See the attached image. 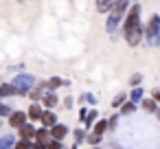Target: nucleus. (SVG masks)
<instances>
[{"mask_svg":"<svg viewBox=\"0 0 160 149\" xmlns=\"http://www.w3.org/2000/svg\"><path fill=\"white\" fill-rule=\"evenodd\" d=\"M145 42L149 46H160V16L153 13L149 18V22L145 24Z\"/></svg>","mask_w":160,"mask_h":149,"instance_id":"f257e3e1","label":"nucleus"},{"mask_svg":"<svg viewBox=\"0 0 160 149\" xmlns=\"http://www.w3.org/2000/svg\"><path fill=\"white\" fill-rule=\"evenodd\" d=\"M138 27H142V22H140V5L136 2V5L129 7V11H127V16L123 20L121 29H123V35H125V33H129V31H134Z\"/></svg>","mask_w":160,"mask_h":149,"instance_id":"f03ea898","label":"nucleus"},{"mask_svg":"<svg viewBox=\"0 0 160 149\" xmlns=\"http://www.w3.org/2000/svg\"><path fill=\"white\" fill-rule=\"evenodd\" d=\"M11 86L18 90V94H29L33 88H35V77L29 75V72H20L11 79Z\"/></svg>","mask_w":160,"mask_h":149,"instance_id":"7ed1b4c3","label":"nucleus"},{"mask_svg":"<svg viewBox=\"0 0 160 149\" xmlns=\"http://www.w3.org/2000/svg\"><path fill=\"white\" fill-rule=\"evenodd\" d=\"M123 37H125V42H127V46L136 48V46H138V44L145 40V27H138V29H134V31L125 33Z\"/></svg>","mask_w":160,"mask_h":149,"instance_id":"20e7f679","label":"nucleus"},{"mask_svg":"<svg viewBox=\"0 0 160 149\" xmlns=\"http://www.w3.org/2000/svg\"><path fill=\"white\" fill-rule=\"evenodd\" d=\"M129 7H132V0H114V5H112L110 13H114V16H118V18H123V20H125V16H127Z\"/></svg>","mask_w":160,"mask_h":149,"instance_id":"39448f33","label":"nucleus"},{"mask_svg":"<svg viewBox=\"0 0 160 149\" xmlns=\"http://www.w3.org/2000/svg\"><path fill=\"white\" fill-rule=\"evenodd\" d=\"M27 118H29L27 112H22V110H13V114L9 116V125H11V129H20L24 123H29Z\"/></svg>","mask_w":160,"mask_h":149,"instance_id":"423d86ee","label":"nucleus"},{"mask_svg":"<svg viewBox=\"0 0 160 149\" xmlns=\"http://www.w3.org/2000/svg\"><path fill=\"white\" fill-rule=\"evenodd\" d=\"M35 132L38 127H33V123H24L18 129V140H35Z\"/></svg>","mask_w":160,"mask_h":149,"instance_id":"0eeeda50","label":"nucleus"},{"mask_svg":"<svg viewBox=\"0 0 160 149\" xmlns=\"http://www.w3.org/2000/svg\"><path fill=\"white\" fill-rule=\"evenodd\" d=\"M42 114H44V107H42V103H31V105H29V110H27V116L31 118V123H35V121H42Z\"/></svg>","mask_w":160,"mask_h":149,"instance_id":"6e6552de","label":"nucleus"},{"mask_svg":"<svg viewBox=\"0 0 160 149\" xmlns=\"http://www.w3.org/2000/svg\"><path fill=\"white\" fill-rule=\"evenodd\" d=\"M68 134H70V129H68L64 123H57L55 127H51V138H53V140H64Z\"/></svg>","mask_w":160,"mask_h":149,"instance_id":"1a4fd4ad","label":"nucleus"},{"mask_svg":"<svg viewBox=\"0 0 160 149\" xmlns=\"http://www.w3.org/2000/svg\"><path fill=\"white\" fill-rule=\"evenodd\" d=\"M121 24H123V18H118V16H114V13H108V20H105V31H108V33H114Z\"/></svg>","mask_w":160,"mask_h":149,"instance_id":"9d476101","label":"nucleus"},{"mask_svg":"<svg viewBox=\"0 0 160 149\" xmlns=\"http://www.w3.org/2000/svg\"><path fill=\"white\" fill-rule=\"evenodd\" d=\"M42 127H46V129H51V127H55L57 125V114L55 112H51V110H44V114H42Z\"/></svg>","mask_w":160,"mask_h":149,"instance_id":"9b49d317","label":"nucleus"},{"mask_svg":"<svg viewBox=\"0 0 160 149\" xmlns=\"http://www.w3.org/2000/svg\"><path fill=\"white\" fill-rule=\"evenodd\" d=\"M57 103H59V99H57V94L51 92V90H48V92L44 94V99H42V107H44V110H53Z\"/></svg>","mask_w":160,"mask_h":149,"instance_id":"f8f14e48","label":"nucleus"},{"mask_svg":"<svg viewBox=\"0 0 160 149\" xmlns=\"http://www.w3.org/2000/svg\"><path fill=\"white\" fill-rule=\"evenodd\" d=\"M48 140H51V129H46V127H38V132H35V142L48 145Z\"/></svg>","mask_w":160,"mask_h":149,"instance_id":"ddd939ff","label":"nucleus"},{"mask_svg":"<svg viewBox=\"0 0 160 149\" xmlns=\"http://www.w3.org/2000/svg\"><path fill=\"white\" fill-rule=\"evenodd\" d=\"M140 105H142V110H145L147 114H156V112H158V107H160L151 97H149V99H142V103H140Z\"/></svg>","mask_w":160,"mask_h":149,"instance_id":"4468645a","label":"nucleus"},{"mask_svg":"<svg viewBox=\"0 0 160 149\" xmlns=\"http://www.w3.org/2000/svg\"><path fill=\"white\" fill-rule=\"evenodd\" d=\"M99 121V110H88V116H86V121H83V125H86V129H92V125Z\"/></svg>","mask_w":160,"mask_h":149,"instance_id":"2eb2a0df","label":"nucleus"},{"mask_svg":"<svg viewBox=\"0 0 160 149\" xmlns=\"http://www.w3.org/2000/svg\"><path fill=\"white\" fill-rule=\"evenodd\" d=\"M108 132V118H99L94 125H92V134H97V136H103Z\"/></svg>","mask_w":160,"mask_h":149,"instance_id":"dca6fc26","label":"nucleus"},{"mask_svg":"<svg viewBox=\"0 0 160 149\" xmlns=\"http://www.w3.org/2000/svg\"><path fill=\"white\" fill-rule=\"evenodd\" d=\"M18 90L11 83H0V99H7V97H16Z\"/></svg>","mask_w":160,"mask_h":149,"instance_id":"f3484780","label":"nucleus"},{"mask_svg":"<svg viewBox=\"0 0 160 149\" xmlns=\"http://www.w3.org/2000/svg\"><path fill=\"white\" fill-rule=\"evenodd\" d=\"M112 5H114V0H97V2H94V7H97L99 13H110Z\"/></svg>","mask_w":160,"mask_h":149,"instance_id":"a211bd4d","label":"nucleus"},{"mask_svg":"<svg viewBox=\"0 0 160 149\" xmlns=\"http://www.w3.org/2000/svg\"><path fill=\"white\" fill-rule=\"evenodd\" d=\"M44 94H46V92H44L42 88H33V90H31V92H29L27 97L31 99V103H42V99H44Z\"/></svg>","mask_w":160,"mask_h":149,"instance_id":"6ab92c4d","label":"nucleus"},{"mask_svg":"<svg viewBox=\"0 0 160 149\" xmlns=\"http://www.w3.org/2000/svg\"><path fill=\"white\" fill-rule=\"evenodd\" d=\"M142 99H145L142 88H132V92H129V101H132V103H142Z\"/></svg>","mask_w":160,"mask_h":149,"instance_id":"aec40b11","label":"nucleus"},{"mask_svg":"<svg viewBox=\"0 0 160 149\" xmlns=\"http://www.w3.org/2000/svg\"><path fill=\"white\" fill-rule=\"evenodd\" d=\"M16 138L13 136H0V149H13L16 147Z\"/></svg>","mask_w":160,"mask_h":149,"instance_id":"412c9836","label":"nucleus"},{"mask_svg":"<svg viewBox=\"0 0 160 149\" xmlns=\"http://www.w3.org/2000/svg\"><path fill=\"white\" fill-rule=\"evenodd\" d=\"M64 83H66V81H64V79H59V77H48V90H51V92H55V90H57V88H62Z\"/></svg>","mask_w":160,"mask_h":149,"instance_id":"4be33fe9","label":"nucleus"},{"mask_svg":"<svg viewBox=\"0 0 160 149\" xmlns=\"http://www.w3.org/2000/svg\"><path fill=\"white\" fill-rule=\"evenodd\" d=\"M118 112H121V114H132V112H136V103H132V101L127 99V101L118 107Z\"/></svg>","mask_w":160,"mask_h":149,"instance_id":"5701e85b","label":"nucleus"},{"mask_svg":"<svg viewBox=\"0 0 160 149\" xmlns=\"http://www.w3.org/2000/svg\"><path fill=\"white\" fill-rule=\"evenodd\" d=\"M101 138H103V136H97V134L90 132V134L86 136V142H88L90 147H97V145H101Z\"/></svg>","mask_w":160,"mask_h":149,"instance_id":"b1692460","label":"nucleus"},{"mask_svg":"<svg viewBox=\"0 0 160 149\" xmlns=\"http://www.w3.org/2000/svg\"><path fill=\"white\" fill-rule=\"evenodd\" d=\"M140 83H142V75H140V72H134V75L129 77V86H132V88H140Z\"/></svg>","mask_w":160,"mask_h":149,"instance_id":"393cba45","label":"nucleus"},{"mask_svg":"<svg viewBox=\"0 0 160 149\" xmlns=\"http://www.w3.org/2000/svg\"><path fill=\"white\" fill-rule=\"evenodd\" d=\"M125 101H127V94H116V97L112 99V107H121Z\"/></svg>","mask_w":160,"mask_h":149,"instance_id":"a878e982","label":"nucleus"},{"mask_svg":"<svg viewBox=\"0 0 160 149\" xmlns=\"http://www.w3.org/2000/svg\"><path fill=\"white\" fill-rule=\"evenodd\" d=\"M86 136H88V132H86V129H75V145L83 142V140H86Z\"/></svg>","mask_w":160,"mask_h":149,"instance_id":"bb28decb","label":"nucleus"},{"mask_svg":"<svg viewBox=\"0 0 160 149\" xmlns=\"http://www.w3.org/2000/svg\"><path fill=\"white\" fill-rule=\"evenodd\" d=\"M13 114V110L9 107V105H5V103H0V118H9Z\"/></svg>","mask_w":160,"mask_h":149,"instance_id":"cd10ccee","label":"nucleus"},{"mask_svg":"<svg viewBox=\"0 0 160 149\" xmlns=\"http://www.w3.org/2000/svg\"><path fill=\"white\" fill-rule=\"evenodd\" d=\"M13 149H33V140H18Z\"/></svg>","mask_w":160,"mask_h":149,"instance_id":"c85d7f7f","label":"nucleus"},{"mask_svg":"<svg viewBox=\"0 0 160 149\" xmlns=\"http://www.w3.org/2000/svg\"><path fill=\"white\" fill-rule=\"evenodd\" d=\"M116 123H118V114H112V116L108 118V129L112 132V129L116 127Z\"/></svg>","mask_w":160,"mask_h":149,"instance_id":"c756f323","label":"nucleus"},{"mask_svg":"<svg viewBox=\"0 0 160 149\" xmlns=\"http://www.w3.org/2000/svg\"><path fill=\"white\" fill-rule=\"evenodd\" d=\"M79 101H81V103H83V101H88V103H90V105H94V103H97V97H94V94H90V92H88V94H83V97H81V99H79Z\"/></svg>","mask_w":160,"mask_h":149,"instance_id":"7c9ffc66","label":"nucleus"},{"mask_svg":"<svg viewBox=\"0 0 160 149\" xmlns=\"http://www.w3.org/2000/svg\"><path fill=\"white\" fill-rule=\"evenodd\" d=\"M46 147H48V149H64V145H62V140H53V138L48 140V145H46Z\"/></svg>","mask_w":160,"mask_h":149,"instance_id":"2f4dec72","label":"nucleus"},{"mask_svg":"<svg viewBox=\"0 0 160 149\" xmlns=\"http://www.w3.org/2000/svg\"><path fill=\"white\" fill-rule=\"evenodd\" d=\"M151 99L160 105V88H153V90H151Z\"/></svg>","mask_w":160,"mask_h":149,"instance_id":"473e14b6","label":"nucleus"},{"mask_svg":"<svg viewBox=\"0 0 160 149\" xmlns=\"http://www.w3.org/2000/svg\"><path fill=\"white\" fill-rule=\"evenodd\" d=\"M86 116H88V107H81V110H79V121L83 123V121H86Z\"/></svg>","mask_w":160,"mask_h":149,"instance_id":"72a5a7b5","label":"nucleus"},{"mask_svg":"<svg viewBox=\"0 0 160 149\" xmlns=\"http://www.w3.org/2000/svg\"><path fill=\"white\" fill-rule=\"evenodd\" d=\"M33 149H48V147L42 145V142H35V140H33Z\"/></svg>","mask_w":160,"mask_h":149,"instance_id":"f704fd0d","label":"nucleus"},{"mask_svg":"<svg viewBox=\"0 0 160 149\" xmlns=\"http://www.w3.org/2000/svg\"><path fill=\"white\" fill-rule=\"evenodd\" d=\"M64 105H66V107H72V99H70V97H66V101H64Z\"/></svg>","mask_w":160,"mask_h":149,"instance_id":"c9c22d12","label":"nucleus"},{"mask_svg":"<svg viewBox=\"0 0 160 149\" xmlns=\"http://www.w3.org/2000/svg\"><path fill=\"white\" fill-rule=\"evenodd\" d=\"M156 116H158V121H160V107H158V112H156Z\"/></svg>","mask_w":160,"mask_h":149,"instance_id":"e433bc0d","label":"nucleus"},{"mask_svg":"<svg viewBox=\"0 0 160 149\" xmlns=\"http://www.w3.org/2000/svg\"><path fill=\"white\" fill-rule=\"evenodd\" d=\"M70 149H79V145H72V147H70Z\"/></svg>","mask_w":160,"mask_h":149,"instance_id":"4c0bfd02","label":"nucleus"},{"mask_svg":"<svg viewBox=\"0 0 160 149\" xmlns=\"http://www.w3.org/2000/svg\"><path fill=\"white\" fill-rule=\"evenodd\" d=\"M18 2H24V0H18Z\"/></svg>","mask_w":160,"mask_h":149,"instance_id":"58836bf2","label":"nucleus"},{"mask_svg":"<svg viewBox=\"0 0 160 149\" xmlns=\"http://www.w3.org/2000/svg\"><path fill=\"white\" fill-rule=\"evenodd\" d=\"M94 149H97V147H94Z\"/></svg>","mask_w":160,"mask_h":149,"instance_id":"ea45409f","label":"nucleus"}]
</instances>
